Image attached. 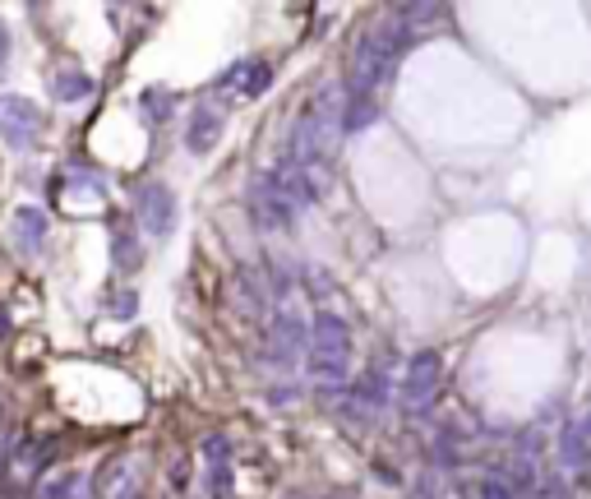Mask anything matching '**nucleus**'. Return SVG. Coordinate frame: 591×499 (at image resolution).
Returning a JSON list of instances; mask_svg holds the SVG:
<instances>
[{
	"label": "nucleus",
	"mask_w": 591,
	"mask_h": 499,
	"mask_svg": "<svg viewBox=\"0 0 591 499\" xmlns=\"http://www.w3.org/2000/svg\"><path fill=\"white\" fill-rule=\"evenodd\" d=\"M14 241H19L23 254H37V250H42V241H47V213L32 208V204L14 208Z\"/></svg>",
	"instance_id": "nucleus-9"
},
{
	"label": "nucleus",
	"mask_w": 591,
	"mask_h": 499,
	"mask_svg": "<svg viewBox=\"0 0 591 499\" xmlns=\"http://www.w3.org/2000/svg\"><path fill=\"white\" fill-rule=\"evenodd\" d=\"M439 374H444V356H439V352H416V356H411L407 379H402V402H407L411 416H425L429 407H435Z\"/></svg>",
	"instance_id": "nucleus-3"
},
{
	"label": "nucleus",
	"mask_w": 591,
	"mask_h": 499,
	"mask_svg": "<svg viewBox=\"0 0 591 499\" xmlns=\"http://www.w3.org/2000/svg\"><path fill=\"white\" fill-rule=\"evenodd\" d=\"M115 499H143V490H139V481H130V485H121V490H115Z\"/></svg>",
	"instance_id": "nucleus-23"
},
{
	"label": "nucleus",
	"mask_w": 591,
	"mask_h": 499,
	"mask_svg": "<svg viewBox=\"0 0 591 499\" xmlns=\"http://www.w3.org/2000/svg\"><path fill=\"white\" fill-rule=\"evenodd\" d=\"M134 217L148 236H167L176 226V195L162 185V180H143L134 189Z\"/></svg>",
	"instance_id": "nucleus-4"
},
{
	"label": "nucleus",
	"mask_w": 591,
	"mask_h": 499,
	"mask_svg": "<svg viewBox=\"0 0 591 499\" xmlns=\"http://www.w3.org/2000/svg\"><path fill=\"white\" fill-rule=\"evenodd\" d=\"M51 97L56 102H84V97H93V79L84 69H51Z\"/></svg>",
	"instance_id": "nucleus-12"
},
{
	"label": "nucleus",
	"mask_w": 591,
	"mask_h": 499,
	"mask_svg": "<svg viewBox=\"0 0 591 499\" xmlns=\"http://www.w3.org/2000/svg\"><path fill=\"white\" fill-rule=\"evenodd\" d=\"M309 347H346L351 352V328H346V319H337V315H314L309 319Z\"/></svg>",
	"instance_id": "nucleus-10"
},
{
	"label": "nucleus",
	"mask_w": 591,
	"mask_h": 499,
	"mask_svg": "<svg viewBox=\"0 0 591 499\" xmlns=\"http://www.w3.org/2000/svg\"><path fill=\"white\" fill-rule=\"evenodd\" d=\"M111 259H115V268H139L143 263V250H139V236L134 232H115V241H111Z\"/></svg>",
	"instance_id": "nucleus-15"
},
{
	"label": "nucleus",
	"mask_w": 591,
	"mask_h": 499,
	"mask_svg": "<svg viewBox=\"0 0 591 499\" xmlns=\"http://www.w3.org/2000/svg\"><path fill=\"white\" fill-rule=\"evenodd\" d=\"M411 37V23L402 19V10L383 14L379 23H370L356 42V56H351V79H346V93H374L383 79H392L398 69V56Z\"/></svg>",
	"instance_id": "nucleus-1"
},
{
	"label": "nucleus",
	"mask_w": 591,
	"mask_h": 499,
	"mask_svg": "<svg viewBox=\"0 0 591 499\" xmlns=\"http://www.w3.org/2000/svg\"><path fill=\"white\" fill-rule=\"evenodd\" d=\"M268 84H272V65L268 60H235L222 74V88H231L235 97H259Z\"/></svg>",
	"instance_id": "nucleus-7"
},
{
	"label": "nucleus",
	"mask_w": 591,
	"mask_h": 499,
	"mask_svg": "<svg viewBox=\"0 0 591 499\" xmlns=\"http://www.w3.org/2000/svg\"><path fill=\"white\" fill-rule=\"evenodd\" d=\"M10 60V32H5V23H0V65Z\"/></svg>",
	"instance_id": "nucleus-25"
},
{
	"label": "nucleus",
	"mask_w": 591,
	"mask_h": 499,
	"mask_svg": "<svg viewBox=\"0 0 591 499\" xmlns=\"http://www.w3.org/2000/svg\"><path fill=\"white\" fill-rule=\"evenodd\" d=\"M582 430H586V435H591V407H586V420H582Z\"/></svg>",
	"instance_id": "nucleus-26"
},
{
	"label": "nucleus",
	"mask_w": 591,
	"mask_h": 499,
	"mask_svg": "<svg viewBox=\"0 0 591 499\" xmlns=\"http://www.w3.org/2000/svg\"><path fill=\"white\" fill-rule=\"evenodd\" d=\"M346 356H351L346 347H305V370L314 379H324V383H342L346 370H351Z\"/></svg>",
	"instance_id": "nucleus-8"
},
{
	"label": "nucleus",
	"mask_w": 591,
	"mask_h": 499,
	"mask_svg": "<svg viewBox=\"0 0 591 499\" xmlns=\"http://www.w3.org/2000/svg\"><path fill=\"white\" fill-rule=\"evenodd\" d=\"M305 291H309V296H319V300H324V296H333L328 273H314V268H309V273H305Z\"/></svg>",
	"instance_id": "nucleus-20"
},
{
	"label": "nucleus",
	"mask_w": 591,
	"mask_h": 499,
	"mask_svg": "<svg viewBox=\"0 0 591 499\" xmlns=\"http://www.w3.org/2000/svg\"><path fill=\"white\" fill-rule=\"evenodd\" d=\"M268 398H272V402H291V398H296V389H291V383H282V389H272Z\"/></svg>",
	"instance_id": "nucleus-24"
},
{
	"label": "nucleus",
	"mask_w": 591,
	"mask_h": 499,
	"mask_svg": "<svg viewBox=\"0 0 591 499\" xmlns=\"http://www.w3.org/2000/svg\"><path fill=\"white\" fill-rule=\"evenodd\" d=\"M222 102H199L194 106V116H189V125H185V148L189 152H208L213 143H217V134H222Z\"/></svg>",
	"instance_id": "nucleus-6"
},
{
	"label": "nucleus",
	"mask_w": 591,
	"mask_h": 499,
	"mask_svg": "<svg viewBox=\"0 0 591 499\" xmlns=\"http://www.w3.org/2000/svg\"><path fill=\"white\" fill-rule=\"evenodd\" d=\"M185 481H189V463H185V457H176V463H171V485L185 490Z\"/></svg>",
	"instance_id": "nucleus-21"
},
{
	"label": "nucleus",
	"mask_w": 591,
	"mask_h": 499,
	"mask_svg": "<svg viewBox=\"0 0 591 499\" xmlns=\"http://www.w3.org/2000/svg\"><path fill=\"white\" fill-rule=\"evenodd\" d=\"M78 485V472H60V476H47L37 485V499H69V490Z\"/></svg>",
	"instance_id": "nucleus-17"
},
{
	"label": "nucleus",
	"mask_w": 591,
	"mask_h": 499,
	"mask_svg": "<svg viewBox=\"0 0 591 499\" xmlns=\"http://www.w3.org/2000/svg\"><path fill=\"white\" fill-rule=\"evenodd\" d=\"M226 453H231L226 435H208V439H204V463H208V467H213V463H226Z\"/></svg>",
	"instance_id": "nucleus-18"
},
{
	"label": "nucleus",
	"mask_w": 591,
	"mask_h": 499,
	"mask_svg": "<svg viewBox=\"0 0 591 499\" xmlns=\"http://www.w3.org/2000/svg\"><path fill=\"white\" fill-rule=\"evenodd\" d=\"M263 278H268L263 287H268L272 300H287V296H291V268H287V263H268Z\"/></svg>",
	"instance_id": "nucleus-16"
},
{
	"label": "nucleus",
	"mask_w": 591,
	"mask_h": 499,
	"mask_svg": "<svg viewBox=\"0 0 591 499\" xmlns=\"http://www.w3.org/2000/svg\"><path fill=\"white\" fill-rule=\"evenodd\" d=\"M37 134H42V111L19 93L0 97V139H5L10 148H32Z\"/></svg>",
	"instance_id": "nucleus-5"
},
{
	"label": "nucleus",
	"mask_w": 591,
	"mask_h": 499,
	"mask_svg": "<svg viewBox=\"0 0 591 499\" xmlns=\"http://www.w3.org/2000/svg\"><path fill=\"white\" fill-rule=\"evenodd\" d=\"M111 310L121 315V319H130V315H134V296H130V291H121V296H115V305H111Z\"/></svg>",
	"instance_id": "nucleus-22"
},
{
	"label": "nucleus",
	"mask_w": 591,
	"mask_h": 499,
	"mask_svg": "<svg viewBox=\"0 0 591 499\" xmlns=\"http://www.w3.org/2000/svg\"><path fill=\"white\" fill-rule=\"evenodd\" d=\"M559 457H564V467L568 472H582L586 467V457H591V448H586V430H582V420L573 426H564V435H559Z\"/></svg>",
	"instance_id": "nucleus-13"
},
{
	"label": "nucleus",
	"mask_w": 591,
	"mask_h": 499,
	"mask_svg": "<svg viewBox=\"0 0 591 499\" xmlns=\"http://www.w3.org/2000/svg\"><path fill=\"white\" fill-rule=\"evenodd\" d=\"M374 116H379V97H374V93H346L342 134H361L365 125H374Z\"/></svg>",
	"instance_id": "nucleus-11"
},
{
	"label": "nucleus",
	"mask_w": 591,
	"mask_h": 499,
	"mask_svg": "<svg viewBox=\"0 0 591 499\" xmlns=\"http://www.w3.org/2000/svg\"><path fill=\"white\" fill-rule=\"evenodd\" d=\"M245 204H250V222L259 226V232H291L296 226V204L282 195V185L272 180V171H259L254 180H250V195H245Z\"/></svg>",
	"instance_id": "nucleus-2"
},
{
	"label": "nucleus",
	"mask_w": 591,
	"mask_h": 499,
	"mask_svg": "<svg viewBox=\"0 0 591 499\" xmlns=\"http://www.w3.org/2000/svg\"><path fill=\"white\" fill-rule=\"evenodd\" d=\"M139 111L152 121V125H162V121H171V111H176V97L171 93H162V88H148L143 97H139Z\"/></svg>",
	"instance_id": "nucleus-14"
},
{
	"label": "nucleus",
	"mask_w": 591,
	"mask_h": 499,
	"mask_svg": "<svg viewBox=\"0 0 591 499\" xmlns=\"http://www.w3.org/2000/svg\"><path fill=\"white\" fill-rule=\"evenodd\" d=\"M481 499H518V490H513V481H499V476H490V481L481 485Z\"/></svg>",
	"instance_id": "nucleus-19"
}]
</instances>
